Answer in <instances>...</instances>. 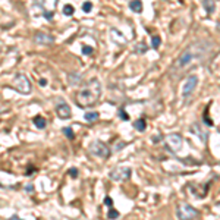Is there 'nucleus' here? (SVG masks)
<instances>
[{"mask_svg": "<svg viewBox=\"0 0 220 220\" xmlns=\"http://www.w3.org/2000/svg\"><path fill=\"white\" fill-rule=\"evenodd\" d=\"M160 43H161L160 37H153V40H151V46H153V49H159Z\"/></svg>", "mask_w": 220, "mask_h": 220, "instance_id": "obj_20", "label": "nucleus"}, {"mask_svg": "<svg viewBox=\"0 0 220 220\" xmlns=\"http://www.w3.org/2000/svg\"><path fill=\"white\" fill-rule=\"evenodd\" d=\"M159 140H163V137L159 135V137H154V138H153V141H159Z\"/></svg>", "mask_w": 220, "mask_h": 220, "instance_id": "obj_28", "label": "nucleus"}, {"mask_svg": "<svg viewBox=\"0 0 220 220\" xmlns=\"http://www.w3.org/2000/svg\"><path fill=\"white\" fill-rule=\"evenodd\" d=\"M210 50H211V43L207 41V40H200V41L192 43V44L188 46V47L181 53V56L175 60L173 68H172V73H175V76H176V73H179V72H182L183 69H186L188 66H191L192 62H195V60H202V59L208 54Z\"/></svg>", "mask_w": 220, "mask_h": 220, "instance_id": "obj_1", "label": "nucleus"}, {"mask_svg": "<svg viewBox=\"0 0 220 220\" xmlns=\"http://www.w3.org/2000/svg\"><path fill=\"white\" fill-rule=\"evenodd\" d=\"M92 51H94V50H92V47H90V46H84V47H82V53H84L85 56H90Z\"/></svg>", "mask_w": 220, "mask_h": 220, "instance_id": "obj_22", "label": "nucleus"}, {"mask_svg": "<svg viewBox=\"0 0 220 220\" xmlns=\"http://www.w3.org/2000/svg\"><path fill=\"white\" fill-rule=\"evenodd\" d=\"M176 216L179 217V220H194L198 217V211L186 202H181L176 208Z\"/></svg>", "mask_w": 220, "mask_h": 220, "instance_id": "obj_3", "label": "nucleus"}, {"mask_svg": "<svg viewBox=\"0 0 220 220\" xmlns=\"http://www.w3.org/2000/svg\"><path fill=\"white\" fill-rule=\"evenodd\" d=\"M32 122H34V125H35L38 129H44V128H46V125H47L46 119H44V118H41V116H35Z\"/></svg>", "mask_w": 220, "mask_h": 220, "instance_id": "obj_13", "label": "nucleus"}, {"mask_svg": "<svg viewBox=\"0 0 220 220\" xmlns=\"http://www.w3.org/2000/svg\"><path fill=\"white\" fill-rule=\"evenodd\" d=\"M91 9H92V5H91L90 2H85V3L82 5V11H84L85 13H88V12H91Z\"/></svg>", "mask_w": 220, "mask_h": 220, "instance_id": "obj_21", "label": "nucleus"}, {"mask_svg": "<svg viewBox=\"0 0 220 220\" xmlns=\"http://www.w3.org/2000/svg\"><path fill=\"white\" fill-rule=\"evenodd\" d=\"M12 87L21 94H30L31 92V82L24 73L15 75V78L12 81Z\"/></svg>", "mask_w": 220, "mask_h": 220, "instance_id": "obj_4", "label": "nucleus"}, {"mask_svg": "<svg viewBox=\"0 0 220 220\" xmlns=\"http://www.w3.org/2000/svg\"><path fill=\"white\" fill-rule=\"evenodd\" d=\"M204 8H205V11L208 12V13H213L214 12V2L213 0H204Z\"/></svg>", "mask_w": 220, "mask_h": 220, "instance_id": "obj_16", "label": "nucleus"}, {"mask_svg": "<svg viewBox=\"0 0 220 220\" xmlns=\"http://www.w3.org/2000/svg\"><path fill=\"white\" fill-rule=\"evenodd\" d=\"M69 175H71L72 178H76V176H78V170H76L75 167H72V169H69Z\"/></svg>", "mask_w": 220, "mask_h": 220, "instance_id": "obj_25", "label": "nucleus"}, {"mask_svg": "<svg viewBox=\"0 0 220 220\" xmlns=\"http://www.w3.org/2000/svg\"><path fill=\"white\" fill-rule=\"evenodd\" d=\"M101 95V84L97 79H91L82 90H79L76 92V106H79L81 109H87L94 106L98 98Z\"/></svg>", "mask_w": 220, "mask_h": 220, "instance_id": "obj_2", "label": "nucleus"}, {"mask_svg": "<svg viewBox=\"0 0 220 220\" xmlns=\"http://www.w3.org/2000/svg\"><path fill=\"white\" fill-rule=\"evenodd\" d=\"M9 220H21V219H19V217H18V216H12V217H11V219H9Z\"/></svg>", "mask_w": 220, "mask_h": 220, "instance_id": "obj_29", "label": "nucleus"}, {"mask_svg": "<svg viewBox=\"0 0 220 220\" xmlns=\"http://www.w3.org/2000/svg\"><path fill=\"white\" fill-rule=\"evenodd\" d=\"M40 85H43V87L47 85V81H46V79H40Z\"/></svg>", "mask_w": 220, "mask_h": 220, "instance_id": "obj_27", "label": "nucleus"}, {"mask_svg": "<svg viewBox=\"0 0 220 220\" xmlns=\"http://www.w3.org/2000/svg\"><path fill=\"white\" fill-rule=\"evenodd\" d=\"M119 116H121V119H123V121H129V115H128L126 112H123L122 109L119 110Z\"/></svg>", "mask_w": 220, "mask_h": 220, "instance_id": "obj_23", "label": "nucleus"}, {"mask_svg": "<svg viewBox=\"0 0 220 220\" xmlns=\"http://www.w3.org/2000/svg\"><path fill=\"white\" fill-rule=\"evenodd\" d=\"M197 84H198V76H197V75H189V76L186 78L185 84H183L182 95L186 98L189 94H192V92H194V90H195V87H197Z\"/></svg>", "mask_w": 220, "mask_h": 220, "instance_id": "obj_8", "label": "nucleus"}, {"mask_svg": "<svg viewBox=\"0 0 220 220\" xmlns=\"http://www.w3.org/2000/svg\"><path fill=\"white\" fill-rule=\"evenodd\" d=\"M62 131H63V134H65V135H66V137H68L69 140H73V138H75V135H73V131H72V128H63Z\"/></svg>", "mask_w": 220, "mask_h": 220, "instance_id": "obj_19", "label": "nucleus"}, {"mask_svg": "<svg viewBox=\"0 0 220 220\" xmlns=\"http://www.w3.org/2000/svg\"><path fill=\"white\" fill-rule=\"evenodd\" d=\"M34 41H35L37 44H43V46H50V44H53L54 38H53V35H50V34H44V32H37V34L34 35Z\"/></svg>", "mask_w": 220, "mask_h": 220, "instance_id": "obj_10", "label": "nucleus"}, {"mask_svg": "<svg viewBox=\"0 0 220 220\" xmlns=\"http://www.w3.org/2000/svg\"><path fill=\"white\" fill-rule=\"evenodd\" d=\"M219 132H220V125H219Z\"/></svg>", "mask_w": 220, "mask_h": 220, "instance_id": "obj_30", "label": "nucleus"}, {"mask_svg": "<svg viewBox=\"0 0 220 220\" xmlns=\"http://www.w3.org/2000/svg\"><path fill=\"white\" fill-rule=\"evenodd\" d=\"M88 151L92 156L100 157V159H109L110 153H112V151H110V148H109V145H106L103 141H94V142H91L90 147H88Z\"/></svg>", "mask_w": 220, "mask_h": 220, "instance_id": "obj_5", "label": "nucleus"}, {"mask_svg": "<svg viewBox=\"0 0 220 220\" xmlns=\"http://www.w3.org/2000/svg\"><path fill=\"white\" fill-rule=\"evenodd\" d=\"M25 191H27V192H32V191H34V186H32L31 183H28V185L25 186Z\"/></svg>", "mask_w": 220, "mask_h": 220, "instance_id": "obj_26", "label": "nucleus"}, {"mask_svg": "<svg viewBox=\"0 0 220 220\" xmlns=\"http://www.w3.org/2000/svg\"><path fill=\"white\" fill-rule=\"evenodd\" d=\"M98 113L97 112H87L85 115H84V118H85V121H88V122H95L97 119H98Z\"/></svg>", "mask_w": 220, "mask_h": 220, "instance_id": "obj_15", "label": "nucleus"}, {"mask_svg": "<svg viewBox=\"0 0 220 220\" xmlns=\"http://www.w3.org/2000/svg\"><path fill=\"white\" fill-rule=\"evenodd\" d=\"M131 169L129 167H125V166H119V167H115L112 172L109 173V178L112 181H118V182H125L131 178Z\"/></svg>", "mask_w": 220, "mask_h": 220, "instance_id": "obj_6", "label": "nucleus"}, {"mask_svg": "<svg viewBox=\"0 0 220 220\" xmlns=\"http://www.w3.org/2000/svg\"><path fill=\"white\" fill-rule=\"evenodd\" d=\"M134 128L138 129L140 132H142V131H145V128H147V122H145L144 119H138L137 122H134Z\"/></svg>", "mask_w": 220, "mask_h": 220, "instance_id": "obj_14", "label": "nucleus"}, {"mask_svg": "<svg viewBox=\"0 0 220 220\" xmlns=\"http://www.w3.org/2000/svg\"><path fill=\"white\" fill-rule=\"evenodd\" d=\"M191 129H192L194 132H197L195 135H198V137H200V140H201L202 142H205V141H207V134H205V132L200 128V125H198V123H194V125L191 126Z\"/></svg>", "mask_w": 220, "mask_h": 220, "instance_id": "obj_11", "label": "nucleus"}, {"mask_svg": "<svg viewBox=\"0 0 220 220\" xmlns=\"http://www.w3.org/2000/svg\"><path fill=\"white\" fill-rule=\"evenodd\" d=\"M73 12H75V9H73V6H72V5H65V8H63V13H65L66 16H72V15H73Z\"/></svg>", "mask_w": 220, "mask_h": 220, "instance_id": "obj_17", "label": "nucleus"}, {"mask_svg": "<svg viewBox=\"0 0 220 220\" xmlns=\"http://www.w3.org/2000/svg\"><path fill=\"white\" fill-rule=\"evenodd\" d=\"M129 8H131V11H134L137 13H141L142 12V2L141 0H131Z\"/></svg>", "mask_w": 220, "mask_h": 220, "instance_id": "obj_12", "label": "nucleus"}, {"mask_svg": "<svg viewBox=\"0 0 220 220\" xmlns=\"http://www.w3.org/2000/svg\"><path fill=\"white\" fill-rule=\"evenodd\" d=\"M182 137L179 134H170L166 137V148L172 153H178L181 148H182Z\"/></svg>", "mask_w": 220, "mask_h": 220, "instance_id": "obj_7", "label": "nucleus"}, {"mask_svg": "<svg viewBox=\"0 0 220 220\" xmlns=\"http://www.w3.org/2000/svg\"><path fill=\"white\" fill-rule=\"evenodd\" d=\"M107 217H109L110 220H116V219L119 217V211H118V210H113V208H110L109 213H107Z\"/></svg>", "mask_w": 220, "mask_h": 220, "instance_id": "obj_18", "label": "nucleus"}, {"mask_svg": "<svg viewBox=\"0 0 220 220\" xmlns=\"http://www.w3.org/2000/svg\"><path fill=\"white\" fill-rule=\"evenodd\" d=\"M56 115L60 118V119H69L72 116V112H71V107L63 103V101H59V104L56 106Z\"/></svg>", "mask_w": 220, "mask_h": 220, "instance_id": "obj_9", "label": "nucleus"}, {"mask_svg": "<svg viewBox=\"0 0 220 220\" xmlns=\"http://www.w3.org/2000/svg\"><path fill=\"white\" fill-rule=\"evenodd\" d=\"M104 204H106L107 207H110V208H112V205H113V200L110 198V197H106V198H104Z\"/></svg>", "mask_w": 220, "mask_h": 220, "instance_id": "obj_24", "label": "nucleus"}]
</instances>
